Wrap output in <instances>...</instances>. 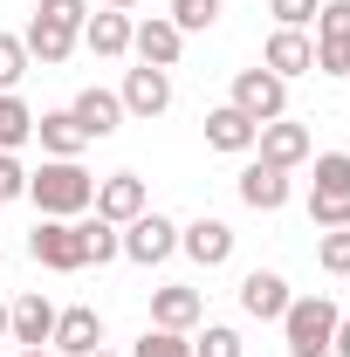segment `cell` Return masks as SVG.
Here are the masks:
<instances>
[{
    "label": "cell",
    "instance_id": "38",
    "mask_svg": "<svg viewBox=\"0 0 350 357\" xmlns=\"http://www.w3.org/2000/svg\"><path fill=\"white\" fill-rule=\"evenodd\" d=\"M89 357H117V351H89Z\"/></svg>",
    "mask_w": 350,
    "mask_h": 357
},
{
    "label": "cell",
    "instance_id": "30",
    "mask_svg": "<svg viewBox=\"0 0 350 357\" xmlns=\"http://www.w3.org/2000/svg\"><path fill=\"white\" fill-rule=\"evenodd\" d=\"M316 42H350V0H323L316 7Z\"/></svg>",
    "mask_w": 350,
    "mask_h": 357
},
{
    "label": "cell",
    "instance_id": "20",
    "mask_svg": "<svg viewBox=\"0 0 350 357\" xmlns=\"http://www.w3.org/2000/svg\"><path fill=\"white\" fill-rule=\"evenodd\" d=\"M254 137H261V124H254V117H241L234 103L206 110V144H213V151H227V158H248V151H254Z\"/></svg>",
    "mask_w": 350,
    "mask_h": 357
},
{
    "label": "cell",
    "instance_id": "13",
    "mask_svg": "<svg viewBox=\"0 0 350 357\" xmlns=\"http://www.w3.org/2000/svg\"><path fill=\"white\" fill-rule=\"evenodd\" d=\"M48 351H55V357H89V351H103V316L89 310V303H69V310L55 316Z\"/></svg>",
    "mask_w": 350,
    "mask_h": 357
},
{
    "label": "cell",
    "instance_id": "7",
    "mask_svg": "<svg viewBox=\"0 0 350 357\" xmlns=\"http://www.w3.org/2000/svg\"><path fill=\"white\" fill-rule=\"evenodd\" d=\"M21 42H28V62H42V69H62L69 55H76V42H83V28L76 21H55V14H28V28H21Z\"/></svg>",
    "mask_w": 350,
    "mask_h": 357
},
{
    "label": "cell",
    "instance_id": "1",
    "mask_svg": "<svg viewBox=\"0 0 350 357\" xmlns=\"http://www.w3.org/2000/svg\"><path fill=\"white\" fill-rule=\"evenodd\" d=\"M28 199L42 220H83L96 206V178L83 172V158H42V172H28Z\"/></svg>",
    "mask_w": 350,
    "mask_h": 357
},
{
    "label": "cell",
    "instance_id": "32",
    "mask_svg": "<svg viewBox=\"0 0 350 357\" xmlns=\"http://www.w3.org/2000/svg\"><path fill=\"white\" fill-rule=\"evenodd\" d=\"M316 7H323V0H268L275 28H309V21H316Z\"/></svg>",
    "mask_w": 350,
    "mask_h": 357
},
{
    "label": "cell",
    "instance_id": "11",
    "mask_svg": "<svg viewBox=\"0 0 350 357\" xmlns=\"http://www.w3.org/2000/svg\"><path fill=\"white\" fill-rule=\"evenodd\" d=\"M55 303H48L42 289H28V296H14V303H7V337H14V344H21V351H42L48 337H55Z\"/></svg>",
    "mask_w": 350,
    "mask_h": 357
},
{
    "label": "cell",
    "instance_id": "22",
    "mask_svg": "<svg viewBox=\"0 0 350 357\" xmlns=\"http://www.w3.org/2000/svg\"><path fill=\"white\" fill-rule=\"evenodd\" d=\"M35 137H42V158H83L89 151L83 124H76L69 110H42V117H35Z\"/></svg>",
    "mask_w": 350,
    "mask_h": 357
},
{
    "label": "cell",
    "instance_id": "21",
    "mask_svg": "<svg viewBox=\"0 0 350 357\" xmlns=\"http://www.w3.org/2000/svg\"><path fill=\"white\" fill-rule=\"evenodd\" d=\"M83 48H89V55H103V62L131 55V14H117V7H96V14L83 21Z\"/></svg>",
    "mask_w": 350,
    "mask_h": 357
},
{
    "label": "cell",
    "instance_id": "5",
    "mask_svg": "<svg viewBox=\"0 0 350 357\" xmlns=\"http://www.w3.org/2000/svg\"><path fill=\"white\" fill-rule=\"evenodd\" d=\"M227 103H234L241 117H254V124H275V117H289V83L254 62V69L234 76V96H227Z\"/></svg>",
    "mask_w": 350,
    "mask_h": 357
},
{
    "label": "cell",
    "instance_id": "40",
    "mask_svg": "<svg viewBox=\"0 0 350 357\" xmlns=\"http://www.w3.org/2000/svg\"><path fill=\"white\" fill-rule=\"evenodd\" d=\"M344 282H350V275H344Z\"/></svg>",
    "mask_w": 350,
    "mask_h": 357
},
{
    "label": "cell",
    "instance_id": "25",
    "mask_svg": "<svg viewBox=\"0 0 350 357\" xmlns=\"http://www.w3.org/2000/svg\"><path fill=\"white\" fill-rule=\"evenodd\" d=\"M83 248H89V261H96V268L117 261V255H124V227H110V220H96V213H83Z\"/></svg>",
    "mask_w": 350,
    "mask_h": 357
},
{
    "label": "cell",
    "instance_id": "15",
    "mask_svg": "<svg viewBox=\"0 0 350 357\" xmlns=\"http://www.w3.org/2000/svg\"><path fill=\"white\" fill-rule=\"evenodd\" d=\"M289 303H296V289H289L275 268H248V275H241V310L254 316V323H282Z\"/></svg>",
    "mask_w": 350,
    "mask_h": 357
},
{
    "label": "cell",
    "instance_id": "17",
    "mask_svg": "<svg viewBox=\"0 0 350 357\" xmlns=\"http://www.w3.org/2000/svg\"><path fill=\"white\" fill-rule=\"evenodd\" d=\"M261 69H275L282 83H289V76H309V69H316V35H309V28H275L268 48H261Z\"/></svg>",
    "mask_w": 350,
    "mask_h": 357
},
{
    "label": "cell",
    "instance_id": "26",
    "mask_svg": "<svg viewBox=\"0 0 350 357\" xmlns=\"http://www.w3.org/2000/svg\"><path fill=\"white\" fill-rule=\"evenodd\" d=\"M131 357H192V337H185V330H158V323H151V330L131 344Z\"/></svg>",
    "mask_w": 350,
    "mask_h": 357
},
{
    "label": "cell",
    "instance_id": "27",
    "mask_svg": "<svg viewBox=\"0 0 350 357\" xmlns=\"http://www.w3.org/2000/svg\"><path fill=\"white\" fill-rule=\"evenodd\" d=\"M316 268H323V275H350V227L316 234Z\"/></svg>",
    "mask_w": 350,
    "mask_h": 357
},
{
    "label": "cell",
    "instance_id": "24",
    "mask_svg": "<svg viewBox=\"0 0 350 357\" xmlns=\"http://www.w3.org/2000/svg\"><path fill=\"white\" fill-rule=\"evenodd\" d=\"M220 14H227V0H172V21L178 35H206V28H220Z\"/></svg>",
    "mask_w": 350,
    "mask_h": 357
},
{
    "label": "cell",
    "instance_id": "36",
    "mask_svg": "<svg viewBox=\"0 0 350 357\" xmlns=\"http://www.w3.org/2000/svg\"><path fill=\"white\" fill-rule=\"evenodd\" d=\"M21 357H55V351H48V344H42V351H21Z\"/></svg>",
    "mask_w": 350,
    "mask_h": 357
},
{
    "label": "cell",
    "instance_id": "10",
    "mask_svg": "<svg viewBox=\"0 0 350 357\" xmlns=\"http://www.w3.org/2000/svg\"><path fill=\"white\" fill-rule=\"evenodd\" d=\"M151 206V192H144V178L137 172H110V178H96V220H110V227H131L137 213Z\"/></svg>",
    "mask_w": 350,
    "mask_h": 357
},
{
    "label": "cell",
    "instance_id": "14",
    "mask_svg": "<svg viewBox=\"0 0 350 357\" xmlns=\"http://www.w3.org/2000/svg\"><path fill=\"white\" fill-rule=\"evenodd\" d=\"M69 117L83 124V137H89V144H103V137H117V131H124V96H117V89H96V83H89L83 96L69 103Z\"/></svg>",
    "mask_w": 350,
    "mask_h": 357
},
{
    "label": "cell",
    "instance_id": "16",
    "mask_svg": "<svg viewBox=\"0 0 350 357\" xmlns=\"http://www.w3.org/2000/svg\"><path fill=\"white\" fill-rule=\"evenodd\" d=\"M151 323H158V330H185V337H192V330L206 323V296H199V289H185V282H165V289H151Z\"/></svg>",
    "mask_w": 350,
    "mask_h": 357
},
{
    "label": "cell",
    "instance_id": "2",
    "mask_svg": "<svg viewBox=\"0 0 350 357\" xmlns=\"http://www.w3.org/2000/svg\"><path fill=\"white\" fill-rule=\"evenodd\" d=\"M337 303L330 296H296L289 310H282V344L289 357H330V337H337Z\"/></svg>",
    "mask_w": 350,
    "mask_h": 357
},
{
    "label": "cell",
    "instance_id": "33",
    "mask_svg": "<svg viewBox=\"0 0 350 357\" xmlns=\"http://www.w3.org/2000/svg\"><path fill=\"white\" fill-rule=\"evenodd\" d=\"M316 76H350V42H316Z\"/></svg>",
    "mask_w": 350,
    "mask_h": 357
},
{
    "label": "cell",
    "instance_id": "4",
    "mask_svg": "<svg viewBox=\"0 0 350 357\" xmlns=\"http://www.w3.org/2000/svg\"><path fill=\"white\" fill-rule=\"evenodd\" d=\"M28 255H35L42 268H55V275H76V268H89L83 220H35V234H28Z\"/></svg>",
    "mask_w": 350,
    "mask_h": 357
},
{
    "label": "cell",
    "instance_id": "39",
    "mask_svg": "<svg viewBox=\"0 0 350 357\" xmlns=\"http://www.w3.org/2000/svg\"><path fill=\"white\" fill-rule=\"evenodd\" d=\"M0 282H7V261H0Z\"/></svg>",
    "mask_w": 350,
    "mask_h": 357
},
{
    "label": "cell",
    "instance_id": "28",
    "mask_svg": "<svg viewBox=\"0 0 350 357\" xmlns=\"http://www.w3.org/2000/svg\"><path fill=\"white\" fill-rule=\"evenodd\" d=\"M28 69H35V62H28V42L0 28V89H21V76H28Z\"/></svg>",
    "mask_w": 350,
    "mask_h": 357
},
{
    "label": "cell",
    "instance_id": "34",
    "mask_svg": "<svg viewBox=\"0 0 350 357\" xmlns=\"http://www.w3.org/2000/svg\"><path fill=\"white\" fill-rule=\"evenodd\" d=\"M330 357H350V316H337V337H330Z\"/></svg>",
    "mask_w": 350,
    "mask_h": 357
},
{
    "label": "cell",
    "instance_id": "35",
    "mask_svg": "<svg viewBox=\"0 0 350 357\" xmlns=\"http://www.w3.org/2000/svg\"><path fill=\"white\" fill-rule=\"evenodd\" d=\"M103 7H117V14H131V7H137V0H103Z\"/></svg>",
    "mask_w": 350,
    "mask_h": 357
},
{
    "label": "cell",
    "instance_id": "19",
    "mask_svg": "<svg viewBox=\"0 0 350 357\" xmlns=\"http://www.w3.org/2000/svg\"><path fill=\"white\" fill-rule=\"evenodd\" d=\"M289 192H296V185H289L282 165H261V158H248V165H241V206H254V213H282V206H289Z\"/></svg>",
    "mask_w": 350,
    "mask_h": 357
},
{
    "label": "cell",
    "instance_id": "12",
    "mask_svg": "<svg viewBox=\"0 0 350 357\" xmlns=\"http://www.w3.org/2000/svg\"><path fill=\"white\" fill-rule=\"evenodd\" d=\"M178 255H192L199 268H227V261H234V227L220 220V213L185 220V227H178Z\"/></svg>",
    "mask_w": 350,
    "mask_h": 357
},
{
    "label": "cell",
    "instance_id": "23",
    "mask_svg": "<svg viewBox=\"0 0 350 357\" xmlns=\"http://www.w3.org/2000/svg\"><path fill=\"white\" fill-rule=\"evenodd\" d=\"M28 137H35V110L14 89H0V151H21Z\"/></svg>",
    "mask_w": 350,
    "mask_h": 357
},
{
    "label": "cell",
    "instance_id": "37",
    "mask_svg": "<svg viewBox=\"0 0 350 357\" xmlns=\"http://www.w3.org/2000/svg\"><path fill=\"white\" fill-rule=\"evenodd\" d=\"M0 337H7V303H0Z\"/></svg>",
    "mask_w": 350,
    "mask_h": 357
},
{
    "label": "cell",
    "instance_id": "8",
    "mask_svg": "<svg viewBox=\"0 0 350 357\" xmlns=\"http://www.w3.org/2000/svg\"><path fill=\"white\" fill-rule=\"evenodd\" d=\"M124 117H165L172 110V69H151V62H137V69H124Z\"/></svg>",
    "mask_w": 350,
    "mask_h": 357
},
{
    "label": "cell",
    "instance_id": "18",
    "mask_svg": "<svg viewBox=\"0 0 350 357\" xmlns=\"http://www.w3.org/2000/svg\"><path fill=\"white\" fill-rule=\"evenodd\" d=\"M131 55H137V62H151V69H178V55H185V35H178L165 14H151V21H131Z\"/></svg>",
    "mask_w": 350,
    "mask_h": 357
},
{
    "label": "cell",
    "instance_id": "29",
    "mask_svg": "<svg viewBox=\"0 0 350 357\" xmlns=\"http://www.w3.org/2000/svg\"><path fill=\"white\" fill-rule=\"evenodd\" d=\"M192 357H241V330L234 323H206L192 337Z\"/></svg>",
    "mask_w": 350,
    "mask_h": 357
},
{
    "label": "cell",
    "instance_id": "9",
    "mask_svg": "<svg viewBox=\"0 0 350 357\" xmlns=\"http://www.w3.org/2000/svg\"><path fill=\"white\" fill-rule=\"evenodd\" d=\"M254 151H261V165L296 172V165H309V158H316V137H309V124H296V117H275V124H261Z\"/></svg>",
    "mask_w": 350,
    "mask_h": 357
},
{
    "label": "cell",
    "instance_id": "6",
    "mask_svg": "<svg viewBox=\"0 0 350 357\" xmlns=\"http://www.w3.org/2000/svg\"><path fill=\"white\" fill-rule=\"evenodd\" d=\"M178 255V220L172 213H137L131 227H124V261H137V268H158V261H172Z\"/></svg>",
    "mask_w": 350,
    "mask_h": 357
},
{
    "label": "cell",
    "instance_id": "3",
    "mask_svg": "<svg viewBox=\"0 0 350 357\" xmlns=\"http://www.w3.org/2000/svg\"><path fill=\"white\" fill-rule=\"evenodd\" d=\"M309 227H350V151H316V185H309Z\"/></svg>",
    "mask_w": 350,
    "mask_h": 357
},
{
    "label": "cell",
    "instance_id": "31",
    "mask_svg": "<svg viewBox=\"0 0 350 357\" xmlns=\"http://www.w3.org/2000/svg\"><path fill=\"white\" fill-rule=\"evenodd\" d=\"M7 199H28V165H21V151H0V206Z\"/></svg>",
    "mask_w": 350,
    "mask_h": 357
}]
</instances>
